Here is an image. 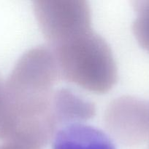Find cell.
Instances as JSON below:
<instances>
[{"label":"cell","mask_w":149,"mask_h":149,"mask_svg":"<svg viewBox=\"0 0 149 149\" xmlns=\"http://www.w3.org/2000/svg\"><path fill=\"white\" fill-rule=\"evenodd\" d=\"M61 79L96 94H105L118 79L114 56L105 39L91 29L53 46Z\"/></svg>","instance_id":"cell-1"},{"label":"cell","mask_w":149,"mask_h":149,"mask_svg":"<svg viewBox=\"0 0 149 149\" xmlns=\"http://www.w3.org/2000/svg\"><path fill=\"white\" fill-rule=\"evenodd\" d=\"M60 79L56 58L49 47L29 49L18 60L5 81L11 109L33 111L48 106L54 86Z\"/></svg>","instance_id":"cell-2"},{"label":"cell","mask_w":149,"mask_h":149,"mask_svg":"<svg viewBox=\"0 0 149 149\" xmlns=\"http://www.w3.org/2000/svg\"><path fill=\"white\" fill-rule=\"evenodd\" d=\"M33 10L49 46L91 29V12L86 1L37 0Z\"/></svg>","instance_id":"cell-3"},{"label":"cell","mask_w":149,"mask_h":149,"mask_svg":"<svg viewBox=\"0 0 149 149\" xmlns=\"http://www.w3.org/2000/svg\"><path fill=\"white\" fill-rule=\"evenodd\" d=\"M104 122L120 143L140 145L149 138V101L129 95L118 97L107 107Z\"/></svg>","instance_id":"cell-4"},{"label":"cell","mask_w":149,"mask_h":149,"mask_svg":"<svg viewBox=\"0 0 149 149\" xmlns=\"http://www.w3.org/2000/svg\"><path fill=\"white\" fill-rule=\"evenodd\" d=\"M52 109L58 129L71 124L84 123L96 114L93 102L69 88L55 90Z\"/></svg>","instance_id":"cell-5"},{"label":"cell","mask_w":149,"mask_h":149,"mask_svg":"<svg viewBox=\"0 0 149 149\" xmlns=\"http://www.w3.org/2000/svg\"><path fill=\"white\" fill-rule=\"evenodd\" d=\"M53 149H115L106 133L84 123L71 124L58 130Z\"/></svg>","instance_id":"cell-6"},{"label":"cell","mask_w":149,"mask_h":149,"mask_svg":"<svg viewBox=\"0 0 149 149\" xmlns=\"http://www.w3.org/2000/svg\"><path fill=\"white\" fill-rule=\"evenodd\" d=\"M136 17L132 31L136 40L149 53V0H139L133 3Z\"/></svg>","instance_id":"cell-7"},{"label":"cell","mask_w":149,"mask_h":149,"mask_svg":"<svg viewBox=\"0 0 149 149\" xmlns=\"http://www.w3.org/2000/svg\"><path fill=\"white\" fill-rule=\"evenodd\" d=\"M14 130L13 113L7 96L6 82L0 75V139L10 141Z\"/></svg>","instance_id":"cell-8"},{"label":"cell","mask_w":149,"mask_h":149,"mask_svg":"<svg viewBox=\"0 0 149 149\" xmlns=\"http://www.w3.org/2000/svg\"><path fill=\"white\" fill-rule=\"evenodd\" d=\"M0 149H24L23 147L19 146L18 144L15 143L12 141H7L5 143L0 146Z\"/></svg>","instance_id":"cell-9"}]
</instances>
